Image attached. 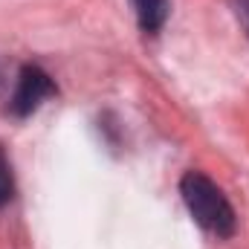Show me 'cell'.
<instances>
[{"label":"cell","instance_id":"obj_4","mask_svg":"<svg viewBox=\"0 0 249 249\" xmlns=\"http://www.w3.org/2000/svg\"><path fill=\"white\" fill-rule=\"evenodd\" d=\"M12 194H15L12 165H9V160H6V154H3V148H0V206H6V203L12 200Z\"/></svg>","mask_w":249,"mask_h":249},{"label":"cell","instance_id":"obj_5","mask_svg":"<svg viewBox=\"0 0 249 249\" xmlns=\"http://www.w3.org/2000/svg\"><path fill=\"white\" fill-rule=\"evenodd\" d=\"M235 15L244 23V29L249 32V0H235Z\"/></svg>","mask_w":249,"mask_h":249},{"label":"cell","instance_id":"obj_2","mask_svg":"<svg viewBox=\"0 0 249 249\" xmlns=\"http://www.w3.org/2000/svg\"><path fill=\"white\" fill-rule=\"evenodd\" d=\"M50 96H55L53 78H50L41 67L26 64V67L18 72V84H15V93H12V99H9V110H12L15 116H29V113L38 110L41 102L50 99Z\"/></svg>","mask_w":249,"mask_h":249},{"label":"cell","instance_id":"obj_1","mask_svg":"<svg viewBox=\"0 0 249 249\" xmlns=\"http://www.w3.org/2000/svg\"><path fill=\"white\" fill-rule=\"evenodd\" d=\"M180 194L186 200V209L191 212V217L203 229H209L217 238L235 235V226H238L235 209L214 180H209L200 171H188L180 183Z\"/></svg>","mask_w":249,"mask_h":249},{"label":"cell","instance_id":"obj_3","mask_svg":"<svg viewBox=\"0 0 249 249\" xmlns=\"http://www.w3.org/2000/svg\"><path fill=\"white\" fill-rule=\"evenodd\" d=\"M130 3H133V12H136L142 32L157 35L165 26L168 12H171V0H130Z\"/></svg>","mask_w":249,"mask_h":249}]
</instances>
